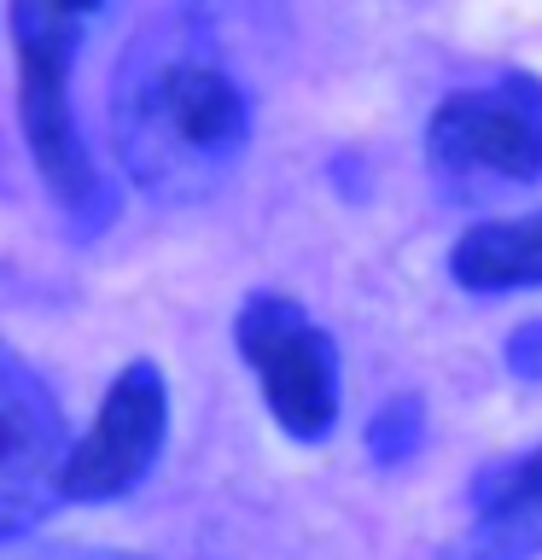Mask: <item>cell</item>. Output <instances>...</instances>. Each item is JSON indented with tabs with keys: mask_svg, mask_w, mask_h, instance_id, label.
I'll use <instances>...</instances> for the list:
<instances>
[{
	"mask_svg": "<svg viewBox=\"0 0 542 560\" xmlns=\"http://www.w3.org/2000/svg\"><path fill=\"white\" fill-rule=\"evenodd\" d=\"M111 135L146 199H210L251 147V105L204 30L157 24L129 47L111 100Z\"/></svg>",
	"mask_w": 542,
	"mask_h": 560,
	"instance_id": "6da1fadb",
	"label": "cell"
},
{
	"mask_svg": "<svg viewBox=\"0 0 542 560\" xmlns=\"http://www.w3.org/2000/svg\"><path fill=\"white\" fill-rule=\"evenodd\" d=\"M87 18L59 0H12V42H17V112L35 152V170L82 234H99L117 217V199L99 182L94 152L82 147L76 105H70V70H76Z\"/></svg>",
	"mask_w": 542,
	"mask_h": 560,
	"instance_id": "7a4b0ae2",
	"label": "cell"
},
{
	"mask_svg": "<svg viewBox=\"0 0 542 560\" xmlns=\"http://www.w3.org/2000/svg\"><path fill=\"white\" fill-rule=\"evenodd\" d=\"M426 158H432V175L455 199L531 187L542 175V88L525 77H507L496 88L449 94L432 112Z\"/></svg>",
	"mask_w": 542,
	"mask_h": 560,
	"instance_id": "3957f363",
	"label": "cell"
},
{
	"mask_svg": "<svg viewBox=\"0 0 542 560\" xmlns=\"http://www.w3.org/2000/svg\"><path fill=\"white\" fill-rule=\"evenodd\" d=\"M234 339L280 427L304 444L327 438L339 420V357H332V339L315 327V315L280 292H257L239 304Z\"/></svg>",
	"mask_w": 542,
	"mask_h": 560,
	"instance_id": "277c9868",
	"label": "cell"
},
{
	"mask_svg": "<svg viewBox=\"0 0 542 560\" xmlns=\"http://www.w3.org/2000/svg\"><path fill=\"white\" fill-rule=\"evenodd\" d=\"M64 462L70 444L59 402L12 345H0V542L64 502Z\"/></svg>",
	"mask_w": 542,
	"mask_h": 560,
	"instance_id": "5b68a950",
	"label": "cell"
},
{
	"mask_svg": "<svg viewBox=\"0 0 542 560\" xmlns=\"http://www.w3.org/2000/svg\"><path fill=\"white\" fill-rule=\"evenodd\" d=\"M169 385L152 362H129L105 392L94 427L64 462V502H117L164 455Z\"/></svg>",
	"mask_w": 542,
	"mask_h": 560,
	"instance_id": "8992f818",
	"label": "cell"
},
{
	"mask_svg": "<svg viewBox=\"0 0 542 560\" xmlns=\"http://www.w3.org/2000/svg\"><path fill=\"white\" fill-rule=\"evenodd\" d=\"M449 275L461 280L467 292L542 287V210H531V217L479 222L472 234H461L455 252H449Z\"/></svg>",
	"mask_w": 542,
	"mask_h": 560,
	"instance_id": "52a82bcc",
	"label": "cell"
},
{
	"mask_svg": "<svg viewBox=\"0 0 542 560\" xmlns=\"http://www.w3.org/2000/svg\"><path fill=\"white\" fill-rule=\"evenodd\" d=\"M472 514H542V444L472 479Z\"/></svg>",
	"mask_w": 542,
	"mask_h": 560,
	"instance_id": "ba28073f",
	"label": "cell"
},
{
	"mask_svg": "<svg viewBox=\"0 0 542 560\" xmlns=\"http://www.w3.org/2000/svg\"><path fill=\"white\" fill-rule=\"evenodd\" d=\"M420 438H426V427H420V402L397 397V402H385V409L374 415V427H367V450H374V462L402 467L420 450Z\"/></svg>",
	"mask_w": 542,
	"mask_h": 560,
	"instance_id": "9c48e42d",
	"label": "cell"
},
{
	"mask_svg": "<svg viewBox=\"0 0 542 560\" xmlns=\"http://www.w3.org/2000/svg\"><path fill=\"white\" fill-rule=\"evenodd\" d=\"M199 18H210L216 30H257L280 12V0H192Z\"/></svg>",
	"mask_w": 542,
	"mask_h": 560,
	"instance_id": "30bf717a",
	"label": "cell"
},
{
	"mask_svg": "<svg viewBox=\"0 0 542 560\" xmlns=\"http://www.w3.org/2000/svg\"><path fill=\"white\" fill-rule=\"evenodd\" d=\"M507 368H514L519 380L542 385V315H537V322H525L514 339H507Z\"/></svg>",
	"mask_w": 542,
	"mask_h": 560,
	"instance_id": "8fae6325",
	"label": "cell"
},
{
	"mask_svg": "<svg viewBox=\"0 0 542 560\" xmlns=\"http://www.w3.org/2000/svg\"><path fill=\"white\" fill-rule=\"evenodd\" d=\"M0 560H140V555L87 549V542H59V549H0Z\"/></svg>",
	"mask_w": 542,
	"mask_h": 560,
	"instance_id": "7c38bea8",
	"label": "cell"
},
{
	"mask_svg": "<svg viewBox=\"0 0 542 560\" xmlns=\"http://www.w3.org/2000/svg\"><path fill=\"white\" fill-rule=\"evenodd\" d=\"M59 7H70V12H76V18H87V24H94V18H99V7H105V0H59Z\"/></svg>",
	"mask_w": 542,
	"mask_h": 560,
	"instance_id": "4fadbf2b",
	"label": "cell"
}]
</instances>
